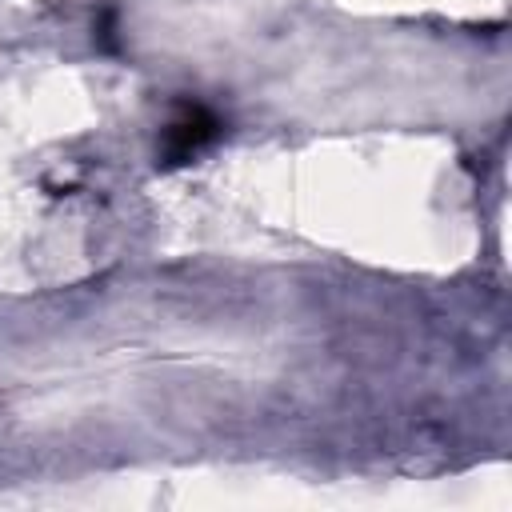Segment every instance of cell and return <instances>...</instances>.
<instances>
[{"label": "cell", "instance_id": "6da1fadb", "mask_svg": "<svg viewBox=\"0 0 512 512\" xmlns=\"http://www.w3.org/2000/svg\"><path fill=\"white\" fill-rule=\"evenodd\" d=\"M216 136H220L216 112H208L204 104H180L176 116L164 124L160 160H164V164H184V160H192L204 144H212Z\"/></svg>", "mask_w": 512, "mask_h": 512}]
</instances>
